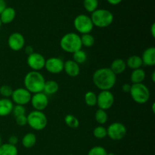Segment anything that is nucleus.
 <instances>
[{
    "mask_svg": "<svg viewBox=\"0 0 155 155\" xmlns=\"http://www.w3.org/2000/svg\"><path fill=\"white\" fill-rule=\"evenodd\" d=\"M130 89H131V85L129 84V83H125L122 86L123 92H126V93H130Z\"/></svg>",
    "mask_w": 155,
    "mask_h": 155,
    "instance_id": "e433bc0d",
    "label": "nucleus"
},
{
    "mask_svg": "<svg viewBox=\"0 0 155 155\" xmlns=\"http://www.w3.org/2000/svg\"><path fill=\"white\" fill-rule=\"evenodd\" d=\"M130 94L132 99L139 104H144L148 102L151 95L149 89L143 83L132 84Z\"/></svg>",
    "mask_w": 155,
    "mask_h": 155,
    "instance_id": "39448f33",
    "label": "nucleus"
},
{
    "mask_svg": "<svg viewBox=\"0 0 155 155\" xmlns=\"http://www.w3.org/2000/svg\"><path fill=\"white\" fill-rule=\"evenodd\" d=\"M107 155H115L114 153H112V152H110V153H107Z\"/></svg>",
    "mask_w": 155,
    "mask_h": 155,
    "instance_id": "c03bdc74",
    "label": "nucleus"
},
{
    "mask_svg": "<svg viewBox=\"0 0 155 155\" xmlns=\"http://www.w3.org/2000/svg\"><path fill=\"white\" fill-rule=\"evenodd\" d=\"M14 89L8 85H2L0 86V95L3 98H9L12 95Z\"/></svg>",
    "mask_w": 155,
    "mask_h": 155,
    "instance_id": "2f4dec72",
    "label": "nucleus"
},
{
    "mask_svg": "<svg viewBox=\"0 0 155 155\" xmlns=\"http://www.w3.org/2000/svg\"><path fill=\"white\" fill-rule=\"evenodd\" d=\"M145 77H146V74L142 68L133 70V72L130 74V80L133 84L142 83L145 80Z\"/></svg>",
    "mask_w": 155,
    "mask_h": 155,
    "instance_id": "412c9836",
    "label": "nucleus"
},
{
    "mask_svg": "<svg viewBox=\"0 0 155 155\" xmlns=\"http://www.w3.org/2000/svg\"><path fill=\"white\" fill-rule=\"evenodd\" d=\"M59 90V85L55 80H47L44 85L43 92L46 95H54Z\"/></svg>",
    "mask_w": 155,
    "mask_h": 155,
    "instance_id": "aec40b11",
    "label": "nucleus"
},
{
    "mask_svg": "<svg viewBox=\"0 0 155 155\" xmlns=\"http://www.w3.org/2000/svg\"><path fill=\"white\" fill-rule=\"evenodd\" d=\"M83 5L85 10L92 14L98 9V0H83Z\"/></svg>",
    "mask_w": 155,
    "mask_h": 155,
    "instance_id": "c756f323",
    "label": "nucleus"
},
{
    "mask_svg": "<svg viewBox=\"0 0 155 155\" xmlns=\"http://www.w3.org/2000/svg\"><path fill=\"white\" fill-rule=\"evenodd\" d=\"M154 103H153V104H152V110H153V113H154L155 112V110H154Z\"/></svg>",
    "mask_w": 155,
    "mask_h": 155,
    "instance_id": "37998d69",
    "label": "nucleus"
},
{
    "mask_svg": "<svg viewBox=\"0 0 155 155\" xmlns=\"http://www.w3.org/2000/svg\"><path fill=\"white\" fill-rule=\"evenodd\" d=\"M127 68V64L124 59L117 58L112 61L109 68L115 75H118V74H122L126 71Z\"/></svg>",
    "mask_w": 155,
    "mask_h": 155,
    "instance_id": "6ab92c4d",
    "label": "nucleus"
},
{
    "mask_svg": "<svg viewBox=\"0 0 155 155\" xmlns=\"http://www.w3.org/2000/svg\"><path fill=\"white\" fill-rule=\"evenodd\" d=\"M126 64H127V68H130L133 71L139 69V68H142V66L143 65L142 58H141L140 56L138 55H132L129 57L126 61Z\"/></svg>",
    "mask_w": 155,
    "mask_h": 155,
    "instance_id": "4be33fe9",
    "label": "nucleus"
},
{
    "mask_svg": "<svg viewBox=\"0 0 155 155\" xmlns=\"http://www.w3.org/2000/svg\"><path fill=\"white\" fill-rule=\"evenodd\" d=\"M18 150L15 145L9 143L2 144L0 146V155H18Z\"/></svg>",
    "mask_w": 155,
    "mask_h": 155,
    "instance_id": "5701e85b",
    "label": "nucleus"
},
{
    "mask_svg": "<svg viewBox=\"0 0 155 155\" xmlns=\"http://www.w3.org/2000/svg\"><path fill=\"white\" fill-rule=\"evenodd\" d=\"M64 123L68 127L71 129H77L80 126L78 118L73 114H67L64 117Z\"/></svg>",
    "mask_w": 155,
    "mask_h": 155,
    "instance_id": "cd10ccee",
    "label": "nucleus"
},
{
    "mask_svg": "<svg viewBox=\"0 0 155 155\" xmlns=\"http://www.w3.org/2000/svg\"><path fill=\"white\" fill-rule=\"evenodd\" d=\"M36 143V136L34 133H29L24 136L22 139V145L25 148H32Z\"/></svg>",
    "mask_w": 155,
    "mask_h": 155,
    "instance_id": "b1692460",
    "label": "nucleus"
},
{
    "mask_svg": "<svg viewBox=\"0 0 155 155\" xmlns=\"http://www.w3.org/2000/svg\"><path fill=\"white\" fill-rule=\"evenodd\" d=\"M24 51H25V53L27 55H30V54L34 52V50H33V47H32L31 45H27V46H26Z\"/></svg>",
    "mask_w": 155,
    "mask_h": 155,
    "instance_id": "4c0bfd02",
    "label": "nucleus"
},
{
    "mask_svg": "<svg viewBox=\"0 0 155 155\" xmlns=\"http://www.w3.org/2000/svg\"><path fill=\"white\" fill-rule=\"evenodd\" d=\"M2 144V137L1 136H0V146H1Z\"/></svg>",
    "mask_w": 155,
    "mask_h": 155,
    "instance_id": "a18cd8bd",
    "label": "nucleus"
},
{
    "mask_svg": "<svg viewBox=\"0 0 155 155\" xmlns=\"http://www.w3.org/2000/svg\"><path fill=\"white\" fill-rule=\"evenodd\" d=\"M142 63L146 66L152 67L155 64V48L154 46L147 48L144 50L142 56Z\"/></svg>",
    "mask_w": 155,
    "mask_h": 155,
    "instance_id": "dca6fc26",
    "label": "nucleus"
},
{
    "mask_svg": "<svg viewBox=\"0 0 155 155\" xmlns=\"http://www.w3.org/2000/svg\"><path fill=\"white\" fill-rule=\"evenodd\" d=\"M30 103L34 110L43 111L48 105V95H45L44 92L33 94L30 99Z\"/></svg>",
    "mask_w": 155,
    "mask_h": 155,
    "instance_id": "ddd939ff",
    "label": "nucleus"
},
{
    "mask_svg": "<svg viewBox=\"0 0 155 155\" xmlns=\"http://www.w3.org/2000/svg\"><path fill=\"white\" fill-rule=\"evenodd\" d=\"M12 114L15 117H17L18 116H21V115L26 114V108L23 105H18V104H15L14 105L13 110H12Z\"/></svg>",
    "mask_w": 155,
    "mask_h": 155,
    "instance_id": "72a5a7b5",
    "label": "nucleus"
},
{
    "mask_svg": "<svg viewBox=\"0 0 155 155\" xmlns=\"http://www.w3.org/2000/svg\"><path fill=\"white\" fill-rule=\"evenodd\" d=\"M107 119H108V116H107L106 110L99 108L96 110L95 114V120L98 124L101 126L104 125V124L107 123Z\"/></svg>",
    "mask_w": 155,
    "mask_h": 155,
    "instance_id": "393cba45",
    "label": "nucleus"
},
{
    "mask_svg": "<svg viewBox=\"0 0 155 155\" xmlns=\"http://www.w3.org/2000/svg\"><path fill=\"white\" fill-rule=\"evenodd\" d=\"M64 71L71 77H77L80 73V68L78 64L73 60H68L64 64Z\"/></svg>",
    "mask_w": 155,
    "mask_h": 155,
    "instance_id": "2eb2a0df",
    "label": "nucleus"
},
{
    "mask_svg": "<svg viewBox=\"0 0 155 155\" xmlns=\"http://www.w3.org/2000/svg\"><path fill=\"white\" fill-rule=\"evenodd\" d=\"M2 22H1V21H0V30H1V27H2Z\"/></svg>",
    "mask_w": 155,
    "mask_h": 155,
    "instance_id": "49530a36",
    "label": "nucleus"
},
{
    "mask_svg": "<svg viewBox=\"0 0 155 155\" xmlns=\"http://www.w3.org/2000/svg\"><path fill=\"white\" fill-rule=\"evenodd\" d=\"M74 27L76 30L82 35L90 33L94 28L91 18L84 14H80L74 18Z\"/></svg>",
    "mask_w": 155,
    "mask_h": 155,
    "instance_id": "0eeeda50",
    "label": "nucleus"
},
{
    "mask_svg": "<svg viewBox=\"0 0 155 155\" xmlns=\"http://www.w3.org/2000/svg\"><path fill=\"white\" fill-rule=\"evenodd\" d=\"M27 117L29 127L36 131L43 130L47 127L48 119L43 111L33 110L27 115Z\"/></svg>",
    "mask_w": 155,
    "mask_h": 155,
    "instance_id": "423d86ee",
    "label": "nucleus"
},
{
    "mask_svg": "<svg viewBox=\"0 0 155 155\" xmlns=\"http://www.w3.org/2000/svg\"><path fill=\"white\" fill-rule=\"evenodd\" d=\"M14 103L10 98H0V117H7L12 114Z\"/></svg>",
    "mask_w": 155,
    "mask_h": 155,
    "instance_id": "f3484780",
    "label": "nucleus"
},
{
    "mask_svg": "<svg viewBox=\"0 0 155 155\" xmlns=\"http://www.w3.org/2000/svg\"><path fill=\"white\" fill-rule=\"evenodd\" d=\"M151 34L153 38L155 37V24L153 23L151 27Z\"/></svg>",
    "mask_w": 155,
    "mask_h": 155,
    "instance_id": "a19ab883",
    "label": "nucleus"
},
{
    "mask_svg": "<svg viewBox=\"0 0 155 155\" xmlns=\"http://www.w3.org/2000/svg\"><path fill=\"white\" fill-rule=\"evenodd\" d=\"M107 151L102 146H94L88 152L87 155H107Z\"/></svg>",
    "mask_w": 155,
    "mask_h": 155,
    "instance_id": "473e14b6",
    "label": "nucleus"
},
{
    "mask_svg": "<svg viewBox=\"0 0 155 155\" xmlns=\"http://www.w3.org/2000/svg\"><path fill=\"white\" fill-rule=\"evenodd\" d=\"M127 127L122 123H112L107 128V136L114 141L122 140L127 136Z\"/></svg>",
    "mask_w": 155,
    "mask_h": 155,
    "instance_id": "6e6552de",
    "label": "nucleus"
},
{
    "mask_svg": "<svg viewBox=\"0 0 155 155\" xmlns=\"http://www.w3.org/2000/svg\"><path fill=\"white\" fill-rule=\"evenodd\" d=\"M85 103L89 107H94L97 104V95L92 91H88L84 96Z\"/></svg>",
    "mask_w": 155,
    "mask_h": 155,
    "instance_id": "c85d7f7f",
    "label": "nucleus"
},
{
    "mask_svg": "<svg viewBox=\"0 0 155 155\" xmlns=\"http://www.w3.org/2000/svg\"><path fill=\"white\" fill-rule=\"evenodd\" d=\"M45 60L46 59L42 54L34 51L27 56V63L32 71H39L45 68Z\"/></svg>",
    "mask_w": 155,
    "mask_h": 155,
    "instance_id": "9b49d317",
    "label": "nucleus"
},
{
    "mask_svg": "<svg viewBox=\"0 0 155 155\" xmlns=\"http://www.w3.org/2000/svg\"><path fill=\"white\" fill-rule=\"evenodd\" d=\"M8 143L11 144V145H13L16 146L17 144L18 143V137L15 135H12L10 137L8 138Z\"/></svg>",
    "mask_w": 155,
    "mask_h": 155,
    "instance_id": "c9c22d12",
    "label": "nucleus"
},
{
    "mask_svg": "<svg viewBox=\"0 0 155 155\" xmlns=\"http://www.w3.org/2000/svg\"><path fill=\"white\" fill-rule=\"evenodd\" d=\"M107 2L111 5H117L122 2L123 0H107Z\"/></svg>",
    "mask_w": 155,
    "mask_h": 155,
    "instance_id": "ea45409f",
    "label": "nucleus"
},
{
    "mask_svg": "<svg viewBox=\"0 0 155 155\" xmlns=\"http://www.w3.org/2000/svg\"><path fill=\"white\" fill-rule=\"evenodd\" d=\"M114 103V94L109 90L101 91L97 95V104L98 108L107 110L111 108Z\"/></svg>",
    "mask_w": 155,
    "mask_h": 155,
    "instance_id": "1a4fd4ad",
    "label": "nucleus"
},
{
    "mask_svg": "<svg viewBox=\"0 0 155 155\" xmlns=\"http://www.w3.org/2000/svg\"><path fill=\"white\" fill-rule=\"evenodd\" d=\"M45 81L44 76L39 71H31L24 77V88L31 94L42 92Z\"/></svg>",
    "mask_w": 155,
    "mask_h": 155,
    "instance_id": "f03ea898",
    "label": "nucleus"
},
{
    "mask_svg": "<svg viewBox=\"0 0 155 155\" xmlns=\"http://www.w3.org/2000/svg\"><path fill=\"white\" fill-rule=\"evenodd\" d=\"M60 47L65 52L74 54L83 47L80 36L76 33H66L61 39Z\"/></svg>",
    "mask_w": 155,
    "mask_h": 155,
    "instance_id": "7ed1b4c3",
    "label": "nucleus"
},
{
    "mask_svg": "<svg viewBox=\"0 0 155 155\" xmlns=\"http://www.w3.org/2000/svg\"><path fill=\"white\" fill-rule=\"evenodd\" d=\"M16 18V11L12 7H6L0 15V21L2 24H11Z\"/></svg>",
    "mask_w": 155,
    "mask_h": 155,
    "instance_id": "a211bd4d",
    "label": "nucleus"
},
{
    "mask_svg": "<svg viewBox=\"0 0 155 155\" xmlns=\"http://www.w3.org/2000/svg\"><path fill=\"white\" fill-rule=\"evenodd\" d=\"M151 80H152L153 83H154L155 82V72L154 71L152 73V75H151Z\"/></svg>",
    "mask_w": 155,
    "mask_h": 155,
    "instance_id": "79ce46f5",
    "label": "nucleus"
},
{
    "mask_svg": "<svg viewBox=\"0 0 155 155\" xmlns=\"http://www.w3.org/2000/svg\"><path fill=\"white\" fill-rule=\"evenodd\" d=\"M6 7H7L6 2L5 0H0V15L6 8Z\"/></svg>",
    "mask_w": 155,
    "mask_h": 155,
    "instance_id": "58836bf2",
    "label": "nucleus"
},
{
    "mask_svg": "<svg viewBox=\"0 0 155 155\" xmlns=\"http://www.w3.org/2000/svg\"><path fill=\"white\" fill-rule=\"evenodd\" d=\"M15 122H16L17 125L19 127H24L27 124V115H21V116H18L15 117Z\"/></svg>",
    "mask_w": 155,
    "mask_h": 155,
    "instance_id": "f704fd0d",
    "label": "nucleus"
},
{
    "mask_svg": "<svg viewBox=\"0 0 155 155\" xmlns=\"http://www.w3.org/2000/svg\"><path fill=\"white\" fill-rule=\"evenodd\" d=\"M31 96L32 94L25 88H18L13 90L11 100L14 104L24 106L30 102Z\"/></svg>",
    "mask_w": 155,
    "mask_h": 155,
    "instance_id": "9d476101",
    "label": "nucleus"
},
{
    "mask_svg": "<svg viewBox=\"0 0 155 155\" xmlns=\"http://www.w3.org/2000/svg\"><path fill=\"white\" fill-rule=\"evenodd\" d=\"M87 60V54L83 49H80L73 54V61L79 65L84 64Z\"/></svg>",
    "mask_w": 155,
    "mask_h": 155,
    "instance_id": "bb28decb",
    "label": "nucleus"
},
{
    "mask_svg": "<svg viewBox=\"0 0 155 155\" xmlns=\"http://www.w3.org/2000/svg\"><path fill=\"white\" fill-rule=\"evenodd\" d=\"M8 45L12 51H21L25 45V38L18 32L12 33L8 38Z\"/></svg>",
    "mask_w": 155,
    "mask_h": 155,
    "instance_id": "4468645a",
    "label": "nucleus"
},
{
    "mask_svg": "<svg viewBox=\"0 0 155 155\" xmlns=\"http://www.w3.org/2000/svg\"><path fill=\"white\" fill-rule=\"evenodd\" d=\"M91 20L94 27L105 28L113 24L114 15L111 12L104 8H98L91 15Z\"/></svg>",
    "mask_w": 155,
    "mask_h": 155,
    "instance_id": "20e7f679",
    "label": "nucleus"
},
{
    "mask_svg": "<svg viewBox=\"0 0 155 155\" xmlns=\"http://www.w3.org/2000/svg\"><path fill=\"white\" fill-rule=\"evenodd\" d=\"M93 136L98 139H103L107 137V128L100 125L93 130Z\"/></svg>",
    "mask_w": 155,
    "mask_h": 155,
    "instance_id": "7c9ffc66",
    "label": "nucleus"
},
{
    "mask_svg": "<svg viewBox=\"0 0 155 155\" xmlns=\"http://www.w3.org/2000/svg\"><path fill=\"white\" fill-rule=\"evenodd\" d=\"M64 61L60 58L51 57L45 60V68L51 74H58L64 71Z\"/></svg>",
    "mask_w": 155,
    "mask_h": 155,
    "instance_id": "f8f14e48",
    "label": "nucleus"
},
{
    "mask_svg": "<svg viewBox=\"0 0 155 155\" xmlns=\"http://www.w3.org/2000/svg\"><path fill=\"white\" fill-rule=\"evenodd\" d=\"M92 82L101 91H110L116 84L117 75H115L109 68H101L94 72Z\"/></svg>",
    "mask_w": 155,
    "mask_h": 155,
    "instance_id": "f257e3e1",
    "label": "nucleus"
},
{
    "mask_svg": "<svg viewBox=\"0 0 155 155\" xmlns=\"http://www.w3.org/2000/svg\"><path fill=\"white\" fill-rule=\"evenodd\" d=\"M81 39L82 46H84L86 48H91L95 44V38L91 33H86L80 36Z\"/></svg>",
    "mask_w": 155,
    "mask_h": 155,
    "instance_id": "a878e982",
    "label": "nucleus"
}]
</instances>
